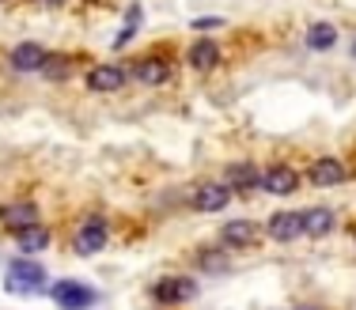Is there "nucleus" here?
<instances>
[{"label": "nucleus", "instance_id": "f257e3e1", "mask_svg": "<svg viewBox=\"0 0 356 310\" xmlns=\"http://www.w3.org/2000/svg\"><path fill=\"white\" fill-rule=\"evenodd\" d=\"M4 288L12 291V295H38V291L46 288V269H42L38 261H27V257H19V261L8 265Z\"/></svg>", "mask_w": 356, "mask_h": 310}, {"label": "nucleus", "instance_id": "f03ea898", "mask_svg": "<svg viewBox=\"0 0 356 310\" xmlns=\"http://www.w3.org/2000/svg\"><path fill=\"white\" fill-rule=\"evenodd\" d=\"M152 299L163 307L190 303V299H197V280L193 276H163V280L152 284Z\"/></svg>", "mask_w": 356, "mask_h": 310}, {"label": "nucleus", "instance_id": "7ed1b4c3", "mask_svg": "<svg viewBox=\"0 0 356 310\" xmlns=\"http://www.w3.org/2000/svg\"><path fill=\"white\" fill-rule=\"evenodd\" d=\"M49 295L57 299V307H65V310H88V307H95V288H88V284H80V280H57L54 288H49Z\"/></svg>", "mask_w": 356, "mask_h": 310}, {"label": "nucleus", "instance_id": "20e7f679", "mask_svg": "<svg viewBox=\"0 0 356 310\" xmlns=\"http://www.w3.org/2000/svg\"><path fill=\"white\" fill-rule=\"evenodd\" d=\"M106 242H110L106 223H103V220H88V223H80V227H76L72 250H76L80 257H91V254H99V250H106Z\"/></svg>", "mask_w": 356, "mask_h": 310}, {"label": "nucleus", "instance_id": "39448f33", "mask_svg": "<svg viewBox=\"0 0 356 310\" xmlns=\"http://www.w3.org/2000/svg\"><path fill=\"white\" fill-rule=\"evenodd\" d=\"M261 189L273 193V197H288V193L300 189V174H296L292 166L277 163V166H269V171H261Z\"/></svg>", "mask_w": 356, "mask_h": 310}, {"label": "nucleus", "instance_id": "423d86ee", "mask_svg": "<svg viewBox=\"0 0 356 310\" xmlns=\"http://www.w3.org/2000/svg\"><path fill=\"white\" fill-rule=\"evenodd\" d=\"M227 200H232V186H224V182H201L193 189V208L197 212H220V208H227Z\"/></svg>", "mask_w": 356, "mask_h": 310}, {"label": "nucleus", "instance_id": "0eeeda50", "mask_svg": "<svg viewBox=\"0 0 356 310\" xmlns=\"http://www.w3.org/2000/svg\"><path fill=\"white\" fill-rule=\"evenodd\" d=\"M254 242H258V223H250V220H227L220 227V246H227V250H247Z\"/></svg>", "mask_w": 356, "mask_h": 310}, {"label": "nucleus", "instance_id": "6e6552de", "mask_svg": "<svg viewBox=\"0 0 356 310\" xmlns=\"http://www.w3.org/2000/svg\"><path fill=\"white\" fill-rule=\"evenodd\" d=\"M125 83H129V72L118 69V64H95V69H88V87L99 91V95H106V91H122Z\"/></svg>", "mask_w": 356, "mask_h": 310}, {"label": "nucleus", "instance_id": "1a4fd4ad", "mask_svg": "<svg viewBox=\"0 0 356 310\" xmlns=\"http://www.w3.org/2000/svg\"><path fill=\"white\" fill-rule=\"evenodd\" d=\"M266 231L273 242H296L303 234V212H273Z\"/></svg>", "mask_w": 356, "mask_h": 310}, {"label": "nucleus", "instance_id": "9d476101", "mask_svg": "<svg viewBox=\"0 0 356 310\" xmlns=\"http://www.w3.org/2000/svg\"><path fill=\"white\" fill-rule=\"evenodd\" d=\"M46 57H49V53L38 46V42H19V46L12 49V57H8V61H12L15 72H42Z\"/></svg>", "mask_w": 356, "mask_h": 310}, {"label": "nucleus", "instance_id": "9b49d317", "mask_svg": "<svg viewBox=\"0 0 356 310\" xmlns=\"http://www.w3.org/2000/svg\"><path fill=\"white\" fill-rule=\"evenodd\" d=\"M307 178L315 182V186H341L345 182V166H341V159H330V155H322L311 163V171H307Z\"/></svg>", "mask_w": 356, "mask_h": 310}, {"label": "nucleus", "instance_id": "f8f14e48", "mask_svg": "<svg viewBox=\"0 0 356 310\" xmlns=\"http://www.w3.org/2000/svg\"><path fill=\"white\" fill-rule=\"evenodd\" d=\"M334 212H330V208H322V205H315V208H307V212H303V234H307V239H326L330 231H334Z\"/></svg>", "mask_w": 356, "mask_h": 310}, {"label": "nucleus", "instance_id": "ddd939ff", "mask_svg": "<svg viewBox=\"0 0 356 310\" xmlns=\"http://www.w3.org/2000/svg\"><path fill=\"white\" fill-rule=\"evenodd\" d=\"M220 64V46L216 42H209V38H197L190 46V69H197V72H213Z\"/></svg>", "mask_w": 356, "mask_h": 310}, {"label": "nucleus", "instance_id": "4468645a", "mask_svg": "<svg viewBox=\"0 0 356 310\" xmlns=\"http://www.w3.org/2000/svg\"><path fill=\"white\" fill-rule=\"evenodd\" d=\"M167 76H171V69H167L159 57H148V61H140L137 69H133V80L144 83V87H159V83H167Z\"/></svg>", "mask_w": 356, "mask_h": 310}, {"label": "nucleus", "instance_id": "2eb2a0df", "mask_svg": "<svg viewBox=\"0 0 356 310\" xmlns=\"http://www.w3.org/2000/svg\"><path fill=\"white\" fill-rule=\"evenodd\" d=\"M303 42H307V49H315V53H326V49L337 46V27L334 23H311Z\"/></svg>", "mask_w": 356, "mask_h": 310}, {"label": "nucleus", "instance_id": "dca6fc26", "mask_svg": "<svg viewBox=\"0 0 356 310\" xmlns=\"http://www.w3.org/2000/svg\"><path fill=\"white\" fill-rule=\"evenodd\" d=\"M15 246H19L23 254H42V250L49 246V231L42 227V223H31V227L15 231Z\"/></svg>", "mask_w": 356, "mask_h": 310}, {"label": "nucleus", "instance_id": "f3484780", "mask_svg": "<svg viewBox=\"0 0 356 310\" xmlns=\"http://www.w3.org/2000/svg\"><path fill=\"white\" fill-rule=\"evenodd\" d=\"M0 220H4L12 231H23V227H31V223H38V208L31 205V200H19V205L4 208V212H0Z\"/></svg>", "mask_w": 356, "mask_h": 310}, {"label": "nucleus", "instance_id": "a211bd4d", "mask_svg": "<svg viewBox=\"0 0 356 310\" xmlns=\"http://www.w3.org/2000/svg\"><path fill=\"white\" fill-rule=\"evenodd\" d=\"M140 23H144V8H140V4H129V8H125V23H122V31L114 35V49L129 46V42L137 38Z\"/></svg>", "mask_w": 356, "mask_h": 310}, {"label": "nucleus", "instance_id": "6ab92c4d", "mask_svg": "<svg viewBox=\"0 0 356 310\" xmlns=\"http://www.w3.org/2000/svg\"><path fill=\"white\" fill-rule=\"evenodd\" d=\"M227 178H232V189H239V193H250V189L261 186V174L254 171L250 163H235L227 166Z\"/></svg>", "mask_w": 356, "mask_h": 310}, {"label": "nucleus", "instance_id": "aec40b11", "mask_svg": "<svg viewBox=\"0 0 356 310\" xmlns=\"http://www.w3.org/2000/svg\"><path fill=\"white\" fill-rule=\"evenodd\" d=\"M197 265L201 269H209V273H224L227 269V246L224 250H197Z\"/></svg>", "mask_w": 356, "mask_h": 310}, {"label": "nucleus", "instance_id": "412c9836", "mask_svg": "<svg viewBox=\"0 0 356 310\" xmlns=\"http://www.w3.org/2000/svg\"><path fill=\"white\" fill-rule=\"evenodd\" d=\"M42 72H46L49 80H69V57L49 53V57H46V64H42Z\"/></svg>", "mask_w": 356, "mask_h": 310}, {"label": "nucleus", "instance_id": "4be33fe9", "mask_svg": "<svg viewBox=\"0 0 356 310\" xmlns=\"http://www.w3.org/2000/svg\"><path fill=\"white\" fill-rule=\"evenodd\" d=\"M224 27V19L220 15H209V19H193V31H201V35H209V31Z\"/></svg>", "mask_w": 356, "mask_h": 310}, {"label": "nucleus", "instance_id": "5701e85b", "mask_svg": "<svg viewBox=\"0 0 356 310\" xmlns=\"http://www.w3.org/2000/svg\"><path fill=\"white\" fill-rule=\"evenodd\" d=\"M292 310H322V307H315V303H300V307H292Z\"/></svg>", "mask_w": 356, "mask_h": 310}, {"label": "nucleus", "instance_id": "b1692460", "mask_svg": "<svg viewBox=\"0 0 356 310\" xmlns=\"http://www.w3.org/2000/svg\"><path fill=\"white\" fill-rule=\"evenodd\" d=\"M42 4H49V8H61V4H69V0H42Z\"/></svg>", "mask_w": 356, "mask_h": 310}, {"label": "nucleus", "instance_id": "393cba45", "mask_svg": "<svg viewBox=\"0 0 356 310\" xmlns=\"http://www.w3.org/2000/svg\"><path fill=\"white\" fill-rule=\"evenodd\" d=\"M353 57H356V42H353Z\"/></svg>", "mask_w": 356, "mask_h": 310}, {"label": "nucleus", "instance_id": "a878e982", "mask_svg": "<svg viewBox=\"0 0 356 310\" xmlns=\"http://www.w3.org/2000/svg\"><path fill=\"white\" fill-rule=\"evenodd\" d=\"M353 239H356V231H353Z\"/></svg>", "mask_w": 356, "mask_h": 310}]
</instances>
